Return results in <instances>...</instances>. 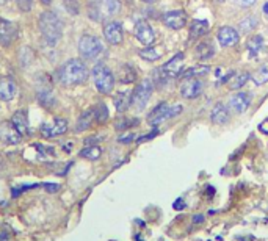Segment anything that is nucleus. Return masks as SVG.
Here are the masks:
<instances>
[{"mask_svg":"<svg viewBox=\"0 0 268 241\" xmlns=\"http://www.w3.org/2000/svg\"><path fill=\"white\" fill-rule=\"evenodd\" d=\"M210 71V66L209 64H198V66H193L189 71H185L183 74H180L182 78H198V77H202L205 74H209Z\"/></svg>","mask_w":268,"mask_h":241,"instance_id":"4be33fe9","label":"nucleus"},{"mask_svg":"<svg viewBox=\"0 0 268 241\" xmlns=\"http://www.w3.org/2000/svg\"><path fill=\"white\" fill-rule=\"evenodd\" d=\"M39 30L49 46H53L63 35V24L53 11H44L39 16Z\"/></svg>","mask_w":268,"mask_h":241,"instance_id":"f03ea898","label":"nucleus"},{"mask_svg":"<svg viewBox=\"0 0 268 241\" xmlns=\"http://www.w3.org/2000/svg\"><path fill=\"white\" fill-rule=\"evenodd\" d=\"M135 36L141 44H144V46H151V44L154 42V39H155L154 30L151 29V25L148 24V22H144V20H140L138 24L135 25Z\"/></svg>","mask_w":268,"mask_h":241,"instance_id":"2eb2a0df","label":"nucleus"},{"mask_svg":"<svg viewBox=\"0 0 268 241\" xmlns=\"http://www.w3.org/2000/svg\"><path fill=\"white\" fill-rule=\"evenodd\" d=\"M204 219H205L204 215H195V216H193V223H195V224H201V223H204Z\"/></svg>","mask_w":268,"mask_h":241,"instance_id":"79ce46f5","label":"nucleus"},{"mask_svg":"<svg viewBox=\"0 0 268 241\" xmlns=\"http://www.w3.org/2000/svg\"><path fill=\"white\" fill-rule=\"evenodd\" d=\"M246 47H248V53L251 58L257 57L263 47V38L260 35H254L253 38H250L248 44H246Z\"/></svg>","mask_w":268,"mask_h":241,"instance_id":"5701e85b","label":"nucleus"},{"mask_svg":"<svg viewBox=\"0 0 268 241\" xmlns=\"http://www.w3.org/2000/svg\"><path fill=\"white\" fill-rule=\"evenodd\" d=\"M38 100H39L41 105H44V106H52L53 102H55V99H53V96H52V93H50L49 90L39 91V93H38Z\"/></svg>","mask_w":268,"mask_h":241,"instance_id":"72a5a7b5","label":"nucleus"},{"mask_svg":"<svg viewBox=\"0 0 268 241\" xmlns=\"http://www.w3.org/2000/svg\"><path fill=\"white\" fill-rule=\"evenodd\" d=\"M158 135V130L155 128V130H152L149 135H146V137H141V138H138V141H146V140H151V138H154V137H157Z\"/></svg>","mask_w":268,"mask_h":241,"instance_id":"ea45409f","label":"nucleus"},{"mask_svg":"<svg viewBox=\"0 0 268 241\" xmlns=\"http://www.w3.org/2000/svg\"><path fill=\"white\" fill-rule=\"evenodd\" d=\"M135 124H138V121H129V119H126V121H121V124H116V128H127V127H130V125H135Z\"/></svg>","mask_w":268,"mask_h":241,"instance_id":"4c0bfd02","label":"nucleus"},{"mask_svg":"<svg viewBox=\"0 0 268 241\" xmlns=\"http://www.w3.org/2000/svg\"><path fill=\"white\" fill-rule=\"evenodd\" d=\"M119 80L122 83H132L135 80V72L130 66H122V69L119 72Z\"/></svg>","mask_w":268,"mask_h":241,"instance_id":"473e14b6","label":"nucleus"},{"mask_svg":"<svg viewBox=\"0 0 268 241\" xmlns=\"http://www.w3.org/2000/svg\"><path fill=\"white\" fill-rule=\"evenodd\" d=\"M8 2V0H0V5H5Z\"/></svg>","mask_w":268,"mask_h":241,"instance_id":"49530a36","label":"nucleus"},{"mask_svg":"<svg viewBox=\"0 0 268 241\" xmlns=\"http://www.w3.org/2000/svg\"><path fill=\"white\" fill-rule=\"evenodd\" d=\"M251 103V96L248 93H237L229 100V108H232L235 113H243L248 110Z\"/></svg>","mask_w":268,"mask_h":241,"instance_id":"dca6fc26","label":"nucleus"},{"mask_svg":"<svg viewBox=\"0 0 268 241\" xmlns=\"http://www.w3.org/2000/svg\"><path fill=\"white\" fill-rule=\"evenodd\" d=\"M65 7L68 8V11L71 14H77L78 13V5L75 0H65Z\"/></svg>","mask_w":268,"mask_h":241,"instance_id":"c9c22d12","label":"nucleus"},{"mask_svg":"<svg viewBox=\"0 0 268 241\" xmlns=\"http://www.w3.org/2000/svg\"><path fill=\"white\" fill-rule=\"evenodd\" d=\"M44 188H46L49 193H55V191H58V190H60V186H58V185H44Z\"/></svg>","mask_w":268,"mask_h":241,"instance_id":"37998d69","label":"nucleus"},{"mask_svg":"<svg viewBox=\"0 0 268 241\" xmlns=\"http://www.w3.org/2000/svg\"><path fill=\"white\" fill-rule=\"evenodd\" d=\"M173 207H174V210H183L187 205H185L183 199H180V197H179V199H176V202L173 204Z\"/></svg>","mask_w":268,"mask_h":241,"instance_id":"58836bf2","label":"nucleus"},{"mask_svg":"<svg viewBox=\"0 0 268 241\" xmlns=\"http://www.w3.org/2000/svg\"><path fill=\"white\" fill-rule=\"evenodd\" d=\"M78 52H80L82 58L96 60L99 55H102V52H104V44H102V41L99 38H96L93 35H85L78 41Z\"/></svg>","mask_w":268,"mask_h":241,"instance_id":"39448f33","label":"nucleus"},{"mask_svg":"<svg viewBox=\"0 0 268 241\" xmlns=\"http://www.w3.org/2000/svg\"><path fill=\"white\" fill-rule=\"evenodd\" d=\"M182 66H183V53H177L174 55L168 63H165L162 68H158L157 71H154V77L155 82L163 83L170 78L174 77H180L182 74Z\"/></svg>","mask_w":268,"mask_h":241,"instance_id":"20e7f679","label":"nucleus"},{"mask_svg":"<svg viewBox=\"0 0 268 241\" xmlns=\"http://www.w3.org/2000/svg\"><path fill=\"white\" fill-rule=\"evenodd\" d=\"M238 27H240V30H242L243 33L253 32V30L257 27V17H256V16H246V17H243V19L240 20Z\"/></svg>","mask_w":268,"mask_h":241,"instance_id":"cd10ccee","label":"nucleus"},{"mask_svg":"<svg viewBox=\"0 0 268 241\" xmlns=\"http://www.w3.org/2000/svg\"><path fill=\"white\" fill-rule=\"evenodd\" d=\"M100 155H102V149L99 146H88V147L80 150V157L87 158V160H91V162L97 160Z\"/></svg>","mask_w":268,"mask_h":241,"instance_id":"a878e982","label":"nucleus"},{"mask_svg":"<svg viewBox=\"0 0 268 241\" xmlns=\"http://www.w3.org/2000/svg\"><path fill=\"white\" fill-rule=\"evenodd\" d=\"M57 77L61 85L65 86H77L88 80V68L82 60H68L60 66Z\"/></svg>","mask_w":268,"mask_h":241,"instance_id":"f257e3e1","label":"nucleus"},{"mask_svg":"<svg viewBox=\"0 0 268 241\" xmlns=\"http://www.w3.org/2000/svg\"><path fill=\"white\" fill-rule=\"evenodd\" d=\"M17 33L19 30L14 22L0 17V44H2L4 47L11 46L17 38Z\"/></svg>","mask_w":268,"mask_h":241,"instance_id":"1a4fd4ad","label":"nucleus"},{"mask_svg":"<svg viewBox=\"0 0 268 241\" xmlns=\"http://www.w3.org/2000/svg\"><path fill=\"white\" fill-rule=\"evenodd\" d=\"M0 241H10V238H8V233H7V232H2V233H0Z\"/></svg>","mask_w":268,"mask_h":241,"instance_id":"c03bdc74","label":"nucleus"},{"mask_svg":"<svg viewBox=\"0 0 268 241\" xmlns=\"http://www.w3.org/2000/svg\"><path fill=\"white\" fill-rule=\"evenodd\" d=\"M16 94V82L11 77H2L0 78V99L8 102Z\"/></svg>","mask_w":268,"mask_h":241,"instance_id":"f3484780","label":"nucleus"},{"mask_svg":"<svg viewBox=\"0 0 268 241\" xmlns=\"http://www.w3.org/2000/svg\"><path fill=\"white\" fill-rule=\"evenodd\" d=\"M204 83L198 78H185V83L180 88V94L185 99H196L202 94Z\"/></svg>","mask_w":268,"mask_h":241,"instance_id":"9b49d317","label":"nucleus"},{"mask_svg":"<svg viewBox=\"0 0 268 241\" xmlns=\"http://www.w3.org/2000/svg\"><path fill=\"white\" fill-rule=\"evenodd\" d=\"M0 140L5 141L7 144H17L22 140V135L19 133V130L14 127L13 122H2L0 125Z\"/></svg>","mask_w":268,"mask_h":241,"instance_id":"4468645a","label":"nucleus"},{"mask_svg":"<svg viewBox=\"0 0 268 241\" xmlns=\"http://www.w3.org/2000/svg\"><path fill=\"white\" fill-rule=\"evenodd\" d=\"M68 130V121L63 118H53L49 122H44L41 125V135L44 138H57L60 135L66 133Z\"/></svg>","mask_w":268,"mask_h":241,"instance_id":"6e6552de","label":"nucleus"},{"mask_svg":"<svg viewBox=\"0 0 268 241\" xmlns=\"http://www.w3.org/2000/svg\"><path fill=\"white\" fill-rule=\"evenodd\" d=\"M93 80L96 90L102 94H110L115 88V75L105 64H96L93 68Z\"/></svg>","mask_w":268,"mask_h":241,"instance_id":"7ed1b4c3","label":"nucleus"},{"mask_svg":"<svg viewBox=\"0 0 268 241\" xmlns=\"http://www.w3.org/2000/svg\"><path fill=\"white\" fill-rule=\"evenodd\" d=\"M93 113H94V121L96 122H105L107 118H109V110H107V105L105 103H97L94 108H93Z\"/></svg>","mask_w":268,"mask_h":241,"instance_id":"c756f323","label":"nucleus"},{"mask_svg":"<svg viewBox=\"0 0 268 241\" xmlns=\"http://www.w3.org/2000/svg\"><path fill=\"white\" fill-rule=\"evenodd\" d=\"M256 2H257V0H235V4H237L238 7H243V8H250V7H253Z\"/></svg>","mask_w":268,"mask_h":241,"instance_id":"e433bc0d","label":"nucleus"},{"mask_svg":"<svg viewBox=\"0 0 268 241\" xmlns=\"http://www.w3.org/2000/svg\"><path fill=\"white\" fill-rule=\"evenodd\" d=\"M250 72H238V74H232L231 78L228 80V86H229V90L232 91H237L240 90V88H243L246 85V82L250 80Z\"/></svg>","mask_w":268,"mask_h":241,"instance_id":"aec40b11","label":"nucleus"},{"mask_svg":"<svg viewBox=\"0 0 268 241\" xmlns=\"http://www.w3.org/2000/svg\"><path fill=\"white\" fill-rule=\"evenodd\" d=\"M179 113H182V105L177 103V105L170 106L168 103L162 102L160 105H157V106L152 110V112L149 113L148 122H149L151 125H158V124L165 122L167 119H171V118L177 116Z\"/></svg>","mask_w":268,"mask_h":241,"instance_id":"423d86ee","label":"nucleus"},{"mask_svg":"<svg viewBox=\"0 0 268 241\" xmlns=\"http://www.w3.org/2000/svg\"><path fill=\"white\" fill-rule=\"evenodd\" d=\"M17 2V7L20 11H25L29 13L32 10V5H33V0H16Z\"/></svg>","mask_w":268,"mask_h":241,"instance_id":"f704fd0d","label":"nucleus"},{"mask_svg":"<svg viewBox=\"0 0 268 241\" xmlns=\"http://www.w3.org/2000/svg\"><path fill=\"white\" fill-rule=\"evenodd\" d=\"M217 39H218L221 47H232L238 42L240 35H238V32L234 27H221L218 30Z\"/></svg>","mask_w":268,"mask_h":241,"instance_id":"ddd939ff","label":"nucleus"},{"mask_svg":"<svg viewBox=\"0 0 268 241\" xmlns=\"http://www.w3.org/2000/svg\"><path fill=\"white\" fill-rule=\"evenodd\" d=\"M11 122L19 130L20 135H27L29 133V116H27L25 110H19V112H16L13 115V118H11Z\"/></svg>","mask_w":268,"mask_h":241,"instance_id":"a211bd4d","label":"nucleus"},{"mask_svg":"<svg viewBox=\"0 0 268 241\" xmlns=\"http://www.w3.org/2000/svg\"><path fill=\"white\" fill-rule=\"evenodd\" d=\"M143 2H148V4H152V2H155V0H143Z\"/></svg>","mask_w":268,"mask_h":241,"instance_id":"de8ad7c7","label":"nucleus"},{"mask_svg":"<svg viewBox=\"0 0 268 241\" xmlns=\"http://www.w3.org/2000/svg\"><path fill=\"white\" fill-rule=\"evenodd\" d=\"M213 53H215V50L209 42H201L199 46L196 47V55L201 60H209V58L213 57Z\"/></svg>","mask_w":268,"mask_h":241,"instance_id":"7c9ffc66","label":"nucleus"},{"mask_svg":"<svg viewBox=\"0 0 268 241\" xmlns=\"http://www.w3.org/2000/svg\"><path fill=\"white\" fill-rule=\"evenodd\" d=\"M132 105V93L124 91V93H118L115 97V106L119 113L126 112V110Z\"/></svg>","mask_w":268,"mask_h":241,"instance_id":"412c9836","label":"nucleus"},{"mask_svg":"<svg viewBox=\"0 0 268 241\" xmlns=\"http://www.w3.org/2000/svg\"><path fill=\"white\" fill-rule=\"evenodd\" d=\"M137 239H138V241H141V239H140V236H137Z\"/></svg>","mask_w":268,"mask_h":241,"instance_id":"09e8293b","label":"nucleus"},{"mask_svg":"<svg viewBox=\"0 0 268 241\" xmlns=\"http://www.w3.org/2000/svg\"><path fill=\"white\" fill-rule=\"evenodd\" d=\"M229 116L231 115H229L228 106L223 105V103L215 105L213 110H212V113H210V119H212L213 124H226L229 121Z\"/></svg>","mask_w":268,"mask_h":241,"instance_id":"6ab92c4d","label":"nucleus"},{"mask_svg":"<svg viewBox=\"0 0 268 241\" xmlns=\"http://www.w3.org/2000/svg\"><path fill=\"white\" fill-rule=\"evenodd\" d=\"M138 55L143 60H146V61H155V60H158L162 57V52L157 50V47H146V49L140 50Z\"/></svg>","mask_w":268,"mask_h":241,"instance_id":"2f4dec72","label":"nucleus"},{"mask_svg":"<svg viewBox=\"0 0 268 241\" xmlns=\"http://www.w3.org/2000/svg\"><path fill=\"white\" fill-rule=\"evenodd\" d=\"M121 8V4L118 2V0H102V10L104 11L105 16H113L119 11Z\"/></svg>","mask_w":268,"mask_h":241,"instance_id":"c85d7f7f","label":"nucleus"},{"mask_svg":"<svg viewBox=\"0 0 268 241\" xmlns=\"http://www.w3.org/2000/svg\"><path fill=\"white\" fill-rule=\"evenodd\" d=\"M263 13H265V14H268V2L263 5Z\"/></svg>","mask_w":268,"mask_h":241,"instance_id":"a18cd8bd","label":"nucleus"},{"mask_svg":"<svg viewBox=\"0 0 268 241\" xmlns=\"http://www.w3.org/2000/svg\"><path fill=\"white\" fill-rule=\"evenodd\" d=\"M209 32V22L207 20H193L192 29H190V36L192 38H201Z\"/></svg>","mask_w":268,"mask_h":241,"instance_id":"b1692460","label":"nucleus"},{"mask_svg":"<svg viewBox=\"0 0 268 241\" xmlns=\"http://www.w3.org/2000/svg\"><path fill=\"white\" fill-rule=\"evenodd\" d=\"M251 78H253V82H254V85H257V86H260V85H265L266 82H268V63H265V64H262L260 68L251 75Z\"/></svg>","mask_w":268,"mask_h":241,"instance_id":"bb28decb","label":"nucleus"},{"mask_svg":"<svg viewBox=\"0 0 268 241\" xmlns=\"http://www.w3.org/2000/svg\"><path fill=\"white\" fill-rule=\"evenodd\" d=\"M162 20L168 29L180 30V29H183L185 25H187V14H185L183 11H180V10H174V11L165 13Z\"/></svg>","mask_w":268,"mask_h":241,"instance_id":"9d476101","label":"nucleus"},{"mask_svg":"<svg viewBox=\"0 0 268 241\" xmlns=\"http://www.w3.org/2000/svg\"><path fill=\"white\" fill-rule=\"evenodd\" d=\"M93 121H94V113H93V108H91V110H87V112L78 118L75 130L77 131H84L87 128H90V125H91Z\"/></svg>","mask_w":268,"mask_h":241,"instance_id":"393cba45","label":"nucleus"},{"mask_svg":"<svg viewBox=\"0 0 268 241\" xmlns=\"http://www.w3.org/2000/svg\"><path fill=\"white\" fill-rule=\"evenodd\" d=\"M135 140V135L130 133V135H126V137H119V143H130Z\"/></svg>","mask_w":268,"mask_h":241,"instance_id":"a19ab883","label":"nucleus"},{"mask_svg":"<svg viewBox=\"0 0 268 241\" xmlns=\"http://www.w3.org/2000/svg\"><path fill=\"white\" fill-rule=\"evenodd\" d=\"M152 91H154V83L149 78L143 80L135 88V91L132 93V105L138 110V112L148 105V102L152 96Z\"/></svg>","mask_w":268,"mask_h":241,"instance_id":"0eeeda50","label":"nucleus"},{"mask_svg":"<svg viewBox=\"0 0 268 241\" xmlns=\"http://www.w3.org/2000/svg\"><path fill=\"white\" fill-rule=\"evenodd\" d=\"M104 36L107 39V42L113 44V46H118V44L122 42V38H124V30H122V25L119 22H109L104 27Z\"/></svg>","mask_w":268,"mask_h":241,"instance_id":"f8f14e48","label":"nucleus"}]
</instances>
